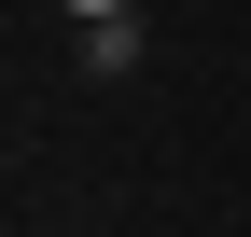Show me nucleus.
Instances as JSON below:
<instances>
[{"label": "nucleus", "instance_id": "1", "mask_svg": "<svg viewBox=\"0 0 251 237\" xmlns=\"http://www.w3.org/2000/svg\"><path fill=\"white\" fill-rule=\"evenodd\" d=\"M70 14H126V0H70Z\"/></svg>", "mask_w": 251, "mask_h": 237}]
</instances>
